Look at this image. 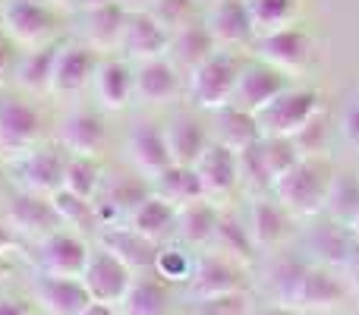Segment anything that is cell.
<instances>
[{"instance_id":"cell-31","label":"cell","mask_w":359,"mask_h":315,"mask_svg":"<svg viewBox=\"0 0 359 315\" xmlns=\"http://www.w3.org/2000/svg\"><path fill=\"white\" fill-rule=\"evenodd\" d=\"M151 183H155V196H161L164 202H170L177 211L205 199L202 183H198V177H196V167L170 164L168 170H164L158 180H151Z\"/></svg>"},{"instance_id":"cell-6","label":"cell","mask_w":359,"mask_h":315,"mask_svg":"<svg viewBox=\"0 0 359 315\" xmlns=\"http://www.w3.org/2000/svg\"><path fill=\"white\" fill-rule=\"evenodd\" d=\"M0 22H4V35L10 41L25 44L32 51L44 48L54 35V13L38 0H6Z\"/></svg>"},{"instance_id":"cell-5","label":"cell","mask_w":359,"mask_h":315,"mask_svg":"<svg viewBox=\"0 0 359 315\" xmlns=\"http://www.w3.org/2000/svg\"><path fill=\"white\" fill-rule=\"evenodd\" d=\"M82 287H86L88 300L92 303H104V306H114L117 309L123 303V297L130 293L133 287V272L123 265L120 259H114L111 253L104 249H92L88 253V262H86V272H82Z\"/></svg>"},{"instance_id":"cell-27","label":"cell","mask_w":359,"mask_h":315,"mask_svg":"<svg viewBox=\"0 0 359 315\" xmlns=\"http://www.w3.org/2000/svg\"><path fill=\"white\" fill-rule=\"evenodd\" d=\"M126 227H133L139 236H145L149 243L161 246L170 234H177V208L170 202H164L161 196L151 192V196L130 215Z\"/></svg>"},{"instance_id":"cell-24","label":"cell","mask_w":359,"mask_h":315,"mask_svg":"<svg viewBox=\"0 0 359 315\" xmlns=\"http://www.w3.org/2000/svg\"><path fill=\"white\" fill-rule=\"evenodd\" d=\"M126 6L120 0H111L104 6H95L86 10V22H82V35H86V48L98 51H111L120 48V38H123V25H126Z\"/></svg>"},{"instance_id":"cell-49","label":"cell","mask_w":359,"mask_h":315,"mask_svg":"<svg viewBox=\"0 0 359 315\" xmlns=\"http://www.w3.org/2000/svg\"><path fill=\"white\" fill-rule=\"evenodd\" d=\"M126 6V13H149L155 6V0H120Z\"/></svg>"},{"instance_id":"cell-45","label":"cell","mask_w":359,"mask_h":315,"mask_svg":"<svg viewBox=\"0 0 359 315\" xmlns=\"http://www.w3.org/2000/svg\"><path fill=\"white\" fill-rule=\"evenodd\" d=\"M189 315H249V300L246 293H227V297L215 300H196Z\"/></svg>"},{"instance_id":"cell-44","label":"cell","mask_w":359,"mask_h":315,"mask_svg":"<svg viewBox=\"0 0 359 315\" xmlns=\"http://www.w3.org/2000/svg\"><path fill=\"white\" fill-rule=\"evenodd\" d=\"M149 13L158 19V25H164L174 35L177 29L192 22V0H155V6Z\"/></svg>"},{"instance_id":"cell-34","label":"cell","mask_w":359,"mask_h":315,"mask_svg":"<svg viewBox=\"0 0 359 315\" xmlns=\"http://www.w3.org/2000/svg\"><path fill=\"white\" fill-rule=\"evenodd\" d=\"M246 10L255 35H271L297 22L299 0H246Z\"/></svg>"},{"instance_id":"cell-28","label":"cell","mask_w":359,"mask_h":315,"mask_svg":"<svg viewBox=\"0 0 359 315\" xmlns=\"http://www.w3.org/2000/svg\"><path fill=\"white\" fill-rule=\"evenodd\" d=\"M217 44H215V38H211V32H208V25L205 22H186L183 29H177L174 35H170V54H174V67L180 69L183 67L186 73L189 69H196L198 63H205L211 54H217Z\"/></svg>"},{"instance_id":"cell-48","label":"cell","mask_w":359,"mask_h":315,"mask_svg":"<svg viewBox=\"0 0 359 315\" xmlns=\"http://www.w3.org/2000/svg\"><path fill=\"white\" fill-rule=\"evenodd\" d=\"M16 243H19V240H16V234L10 230V224L0 221V259H4L10 249H16Z\"/></svg>"},{"instance_id":"cell-12","label":"cell","mask_w":359,"mask_h":315,"mask_svg":"<svg viewBox=\"0 0 359 315\" xmlns=\"http://www.w3.org/2000/svg\"><path fill=\"white\" fill-rule=\"evenodd\" d=\"M6 224L13 234L29 236V240L41 243L48 234L60 230V217H57L50 199L35 196V192H19L10 205H6Z\"/></svg>"},{"instance_id":"cell-30","label":"cell","mask_w":359,"mask_h":315,"mask_svg":"<svg viewBox=\"0 0 359 315\" xmlns=\"http://www.w3.org/2000/svg\"><path fill=\"white\" fill-rule=\"evenodd\" d=\"M259 139H262V130L252 114L240 111V107H233V105L217 111V145L230 149L233 155H243V152L252 149Z\"/></svg>"},{"instance_id":"cell-2","label":"cell","mask_w":359,"mask_h":315,"mask_svg":"<svg viewBox=\"0 0 359 315\" xmlns=\"http://www.w3.org/2000/svg\"><path fill=\"white\" fill-rule=\"evenodd\" d=\"M331 180L334 170L322 158H299L297 167L271 186V192L290 217H316L325 211Z\"/></svg>"},{"instance_id":"cell-18","label":"cell","mask_w":359,"mask_h":315,"mask_svg":"<svg viewBox=\"0 0 359 315\" xmlns=\"http://www.w3.org/2000/svg\"><path fill=\"white\" fill-rule=\"evenodd\" d=\"M126 152H130L133 167H136L145 180H158L170 164H174V161H170V152H168L164 130H158L155 123H139L136 130L130 133Z\"/></svg>"},{"instance_id":"cell-25","label":"cell","mask_w":359,"mask_h":315,"mask_svg":"<svg viewBox=\"0 0 359 315\" xmlns=\"http://www.w3.org/2000/svg\"><path fill=\"white\" fill-rule=\"evenodd\" d=\"M287 211L280 208L278 199H265L255 196L249 202V217H246V230L252 236L255 249H274L280 240L287 236Z\"/></svg>"},{"instance_id":"cell-36","label":"cell","mask_w":359,"mask_h":315,"mask_svg":"<svg viewBox=\"0 0 359 315\" xmlns=\"http://www.w3.org/2000/svg\"><path fill=\"white\" fill-rule=\"evenodd\" d=\"M120 312L123 315H170V297L158 281L142 278L133 281L130 293L120 303Z\"/></svg>"},{"instance_id":"cell-21","label":"cell","mask_w":359,"mask_h":315,"mask_svg":"<svg viewBox=\"0 0 359 315\" xmlns=\"http://www.w3.org/2000/svg\"><path fill=\"white\" fill-rule=\"evenodd\" d=\"M35 300L48 315H79L92 303L79 278H54V274H41L35 281Z\"/></svg>"},{"instance_id":"cell-16","label":"cell","mask_w":359,"mask_h":315,"mask_svg":"<svg viewBox=\"0 0 359 315\" xmlns=\"http://www.w3.org/2000/svg\"><path fill=\"white\" fill-rule=\"evenodd\" d=\"M149 186L136 177H117L104 186L101 199L95 202V221L98 227H117V221H130V215L149 199Z\"/></svg>"},{"instance_id":"cell-11","label":"cell","mask_w":359,"mask_h":315,"mask_svg":"<svg viewBox=\"0 0 359 315\" xmlns=\"http://www.w3.org/2000/svg\"><path fill=\"white\" fill-rule=\"evenodd\" d=\"M92 249L86 240L67 230H54L38 243V262H41V274H54V278H82L86 262Z\"/></svg>"},{"instance_id":"cell-37","label":"cell","mask_w":359,"mask_h":315,"mask_svg":"<svg viewBox=\"0 0 359 315\" xmlns=\"http://www.w3.org/2000/svg\"><path fill=\"white\" fill-rule=\"evenodd\" d=\"M350 243H353L350 230L344 227V224H337V221H328L325 227H316L309 234V253H316L325 265H337V268H341L344 259H347Z\"/></svg>"},{"instance_id":"cell-56","label":"cell","mask_w":359,"mask_h":315,"mask_svg":"<svg viewBox=\"0 0 359 315\" xmlns=\"http://www.w3.org/2000/svg\"><path fill=\"white\" fill-rule=\"evenodd\" d=\"M249 315H284V312H271V309H249Z\"/></svg>"},{"instance_id":"cell-53","label":"cell","mask_w":359,"mask_h":315,"mask_svg":"<svg viewBox=\"0 0 359 315\" xmlns=\"http://www.w3.org/2000/svg\"><path fill=\"white\" fill-rule=\"evenodd\" d=\"M73 4L79 6L82 13H86V10H95V6H104V4H111V0H73Z\"/></svg>"},{"instance_id":"cell-55","label":"cell","mask_w":359,"mask_h":315,"mask_svg":"<svg viewBox=\"0 0 359 315\" xmlns=\"http://www.w3.org/2000/svg\"><path fill=\"white\" fill-rule=\"evenodd\" d=\"M6 274H10V265H6V262L0 259V284H4V278H6Z\"/></svg>"},{"instance_id":"cell-14","label":"cell","mask_w":359,"mask_h":315,"mask_svg":"<svg viewBox=\"0 0 359 315\" xmlns=\"http://www.w3.org/2000/svg\"><path fill=\"white\" fill-rule=\"evenodd\" d=\"M67 161L69 158L60 149H32L25 158H19V186H22V192L50 199L57 189H63Z\"/></svg>"},{"instance_id":"cell-9","label":"cell","mask_w":359,"mask_h":315,"mask_svg":"<svg viewBox=\"0 0 359 315\" xmlns=\"http://www.w3.org/2000/svg\"><path fill=\"white\" fill-rule=\"evenodd\" d=\"M41 136V117L32 105L0 101V152L10 158H25Z\"/></svg>"},{"instance_id":"cell-41","label":"cell","mask_w":359,"mask_h":315,"mask_svg":"<svg viewBox=\"0 0 359 315\" xmlns=\"http://www.w3.org/2000/svg\"><path fill=\"white\" fill-rule=\"evenodd\" d=\"M50 205H54L57 217H60L63 227H86V224H98L95 221V202H86V199L73 196L67 189H57L50 196Z\"/></svg>"},{"instance_id":"cell-52","label":"cell","mask_w":359,"mask_h":315,"mask_svg":"<svg viewBox=\"0 0 359 315\" xmlns=\"http://www.w3.org/2000/svg\"><path fill=\"white\" fill-rule=\"evenodd\" d=\"M0 315H29L19 303H13V300H0Z\"/></svg>"},{"instance_id":"cell-1","label":"cell","mask_w":359,"mask_h":315,"mask_svg":"<svg viewBox=\"0 0 359 315\" xmlns=\"http://www.w3.org/2000/svg\"><path fill=\"white\" fill-rule=\"evenodd\" d=\"M274 297L293 312H328L347 297V284L331 268L280 262L274 268Z\"/></svg>"},{"instance_id":"cell-58","label":"cell","mask_w":359,"mask_h":315,"mask_svg":"<svg viewBox=\"0 0 359 315\" xmlns=\"http://www.w3.org/2000/svg\"><path fill=\"white\" fill-rule=\"evenodd\" d=\"M0 199H4V180H0Z\"/></svg>"},{"instance_id":"cell-23","label":"cell","mask_w":359,"mask_h":315,"mask_svg":"<svg viewBox=\"0 0 359 315\" xmlns=\"http://www.w3.org/2000/svg\"><path fill=\"white\" fill-rule=\"evenodd\" d=\"M60 142L69 155H79V158H98L107 145V126L98 114H88V111H76L63 120V130H60Z\"/></svg>"},{"instance_id":"cell-35","label":"cell","mask_w":359,"mask_h":315,"mask_svg":"<svg viewBox=\"0 0 359 315\" xmlns=\"http://www.w3.org/2000/svg\"><path fill=\"white\" fill-rule=\"evenodd\" d=\"M57 51L54 44L35 48L22 57V63L16 67V82L25 92H50V79H54V63H57Z\"/></svg>"},{"instance_id":"cell-51","label":"cell","mask_w":359,"mask_h":315,"mask_svg":"<svg viewBox=\"0 0 359 315\" xmlns=\"http://www.w3.org/2000/svg\"><path fill=\"white\" fill-rule=\"evenodd\" d=\"M79 315H117V312H114V306H104V303H88Z\"/></svg>"},{"instance_id":"cell-4","label":"cell","mask_w":359,"mask_h":315,"mask_svg":"<svg viewBox=\"0 0 359 315\" xmlns=\"http://www.w3.org/2000/svg\"><path fill=\"white\" fill-rule=\"evenodd\" d=\"M240 67L230 54H211L205 63L189 69V95L205 111H224L233 105Z\"/></svg>"},{"instance_id":"cell-32","label":"cell","mask_w":359,"mask_h":315,"mask_svg":"<svg viewBox=\"0 0 359 315\" xmlns=\"http://www.w3.org/2000/svg\"><path fill=\"white\" fill-rule=\"evenodd\" d=\"M208 246H215L217 255L236 262V265H249V262L255 259V243H252V236H249L246 224H240L236 217H227V215L217 217L215 236H211Z\"/></svg>"},{"instance_id":"cell-39","label":"cell","mask_w":359,"mask_h":315,"mask_svg":"<svg viewBox=\"0 0 359 315\" xmlns=\"http://www.w3.org/2000/svg\"><path fill=\"white\" fill-rule=\"evenodd\" d=\"M259 158H262V167H265V177L268 183H278L287 170H293L299 161V152L293 145V139H259Z\"/></svg>"},{"instance_id":"cell-42","label":"cell","mask_w":359,"mask_h":315,"mask_svg":"<svg viewBox=\"0 0 359 315\" xmlns=\"http://www.w3.org/2000/svg\"><path fill=\"white\" fill-rule=\"evenodd\" d=\"M293 145H297L299 158H322L325 145H328V126H325L322 114H316V117L293 136Z\"/></svg>"},{"instance_id":"cell-7","label":"cell","mask_w":359,"mask_h":315,"mask_svg":"<svg viewBox=\"0 0 359 315\" xmlns=\"http://www.w3.org/2000/svg\"><path fill=\"white\" fill-rule=\"evenodd\" d=\"M290 82H287L284 73H278L274 67L255 60L240 67V76H236V92H233V107L246 114H262L280 92H287Z\"/></svg>"},{"instance_id":"cell-10","label":"cell","mask_w":359,"mask_h":315,"mask_svg":"<svg viewBox=\"0 0 359 315\" xmlns=\"http://www.w3.org/2000/svg\"><path fill=\"white\" fill-rule=\"evenodd\" d=\"M189 297L192 300H215V297H227V293H240L243 290V268L236 262L224 259V255L211 253L192 265L189 274Z\"/></svg>"},{"instance_id":"cell-20","label":"cell","mask_w":359,"mask_h":315,"mask_svg":"<svg viewBox=\"0 0 359 315\" xmlns=\"http://www.w3.org/2000/svg\"><path fill=\"white\" fill-rule=\"evenodd\" d=\"M205 25H208L217 48H240L255 35L246 0H217L211 6L208 19H205Z\"/></svg>"},{"instance_id":"cell-29","label":"cell","mask_w":359,"mask_h":315,"mask_svg":"<svg viewBox=\"0 0 359 315\" xmlns=\"http://www.w3.org/2000/svg\"><path fill=\"white\" fill-rule=\"evenodd\" d=\"M95 92H98V101L107 107V111H123L133 101V86H136V76L126 67L123 60H104L95 69Z\"/></svg>"},{"instance_id":"cell-26","label":"cell","mask_w":359,"mask_h":315,"mask_svg":"<svg viewBox=\"0 0 359 315\" xmlns=\"http://www.w3.org/2000/svg\"><path fill=\"white\" fill-rule=\"evenodd\" d=\"M164 139H168V152L170 161L180 167H196V161L205 155V149L211 145L208 130L198 123L196 117H177L170 120V126L164 130Z\"/></svg>"},{"instance_id":"cell-13","label":"cell","mask_w":359,"mask_h":315,"mask_svg":"<svg viewBox=\"0 0 359 315\" xmlns=\"http://www.w3.org/2000/svg\"><path fill=\"white\" fill-rule=\"evenodd\" d=\"M120 48L136 63L161 60L164 54H170V32L164 25H158V19L151 13H130L123 25Z\"/></svg>"},{"instance_id":"cell-50","label":"cell","mask_w":359,"mask_h":315,"mask_svg":"<svg viewBox=\"0 0 359 315\" xmlns=\"http://www.w3.org/2000/svg\"><path fill=\"white\" fill-rule=\"evenodd\" d=\"M6 67H10V44L0 35V82H4V76H6Z\"/></svg>"},{"instance_id":"cell-47","label":"cell","mask_w":359,"mask_h":315,"mask_svg":"<svg viewBox=\"0 0 359 315\" xmlns=\"http://www.w3.org/2000/svg\"><path fill=\"white\" fill-rule=\"evenodd\" d=\"M341 130H344V139H347L353 149H359V98L353 101V105L344 111V123H341Z\"/></svg>"},{"instance_id":"cell-19","label":"cell","mask_w":359,"mask_h":315,"mask_svg":"<svg viewBox=\"0 0 359 315\" xmlns=\"http://www.w3.org/2000/svg\"><path fill=\"white\" fill-rule=\"evenodd\" d=\"M101 249L111 253L114 259H120L133 274L136 272H151L155 268V259H158V249L155 243H149L145 236H139L133 227H104L101 230Z\"/></svg>"},{"instance_id":"cell-33","label":"cell","mask_w":359,"mask_h":315,"mask_svg":"<svg viewBox=\"0 0 359 315\" xmlns=\"http://www.w3.org/2000/svg\"><path fill=\"white\" fill-rule=\"evenodd\" d=\"M217 208L202 199V202H192L186 208L177 211V234L183 236L189 246H208L211 236H215V227H217Z\"/></svg>"},{"instance_id":"cell-59","label":"cell","mask_w":359,"mask_h":315,"mask_svg":"<svg viewBox=\"0 0 359 315\" xmlns=\"http://www.w3.org/2000/svg\"><path fill=\"white\" fill-rule=\"evenodd\" d=\"M4 4H6V0H0V13H4Z\"/></svg>"},{"instance_id":"cell-54","label":"cell","mask_w":359,"mask_h":315,"mask_svg":"<svg viewBox=\"0 0 359 315\" xmlns=\"http://www.w3.org/2000/svg\"><path fill=\"white\" fill-rule=\"evenodd\" d=\"M347 230H350V236H353V240H359V211L353 215V221L347 224Z\"/></svg>"},{"instance_id":"cell-43","label":"cell","mask_w":359,"mask_h":315,"mask_svg":"<svg viewBox=\"0 0 359 315\" xmlns=\"http://www.w3.org/2000/svg\"><path fill=\"white\" fill-rule=\"evenodd\" d=\"M192 265H196V262H189V255L180 253V249H158V259H155L151 272H155L158 278L180 284V281H189Z\"/></svg>"},{"instance_id":"cell-40","label":"cell","mask_w":359,"mask_h":315,"mask_svg":"<svg viewBox=\"0 0 359 315\" xmlns=\"http://www.w3.org/2000/svg\"><path fill=\"white\" fill-rule=\"evenodd\" d=\"M325 211L331 215V221L347 227V224L353 221V215L359 211V180L356 177H334L331 180Z\"/></svg>"},{"instance_id":"cell-57","label":"cell","mask_w":359,"mask_h":315,"mask_svg":"<svg viewBox=\"0 0 359 315\" xmlns=\"http://www.w3.org/2000/svg\"><path fill=\"white\" fill-rule=\"evenodd\" d=\"M50 4H69V0H50Z\"/></svg>"},{"instance_id":"cell-22","label":"cell","mask_w":359,"mask_h":315,"mask_svg":"<svg viewBox=\"0 0 359 315\" xmlns=\"http://www.w3.org/2000/svg\"><path fill=\"white\" fill-rule=\"evenodd\" d=\"M136 86H133V98L145 101V105H170L180 95V69L170 60H149L139 63Z\"/></svg>"},{"instance_id":"cell-8","label":"cell","mask_w":359,"mask_h":315,"mask_svg":"<svg viewBox=\"0 0 359 315\" xmlns=\"http://www.w3.org/2000/svg\"><path fill=\"white\" fill-rule=\"evenodd\" d=\"M309 54L312 44L306 38V32L293 29V25L271 32V35H259V41H255V60L268 63V67H274L284 76L303 73L306 63H309Z\"/></svg>"},{"instance_id":"cell-46","label":"cell","mask_w":359,"mask_h":315,"mask_svg":"<svg viewBox=\"0 0 359 315\" xmlns=\"http://www.w3.org/2000/svg\"><path fill=\"white\" fill-rule=\"evenodd\" d=\"M341 272H344V284H347V290L359 293V240L350 243L347 259H344Z\"/></svg>"},{"instance_id":"cell-15","label":"cell","mask_w":359,"mask_h":315,"mask_svg":"<svg viewBox=\"0 0 359 315\" xmlns=\"http://www.w3.org/2000/svg\"><path fill=\"white\" fill-rule=\"evenodd\" d=\"M196 177L202 183V192L208 202L227 199L240 186V161H236V155L230 149L211 142L205 149V155L196 161Z\"/></svg>"},{"instance_id":"cell-38","label":"cell","mask_w":359,"mask_h":315,"mask_svg":"<svg viewBox=\"0 0 359 315\" xmlns=\"http://www.w3.org/2000/svg\"><path fill=\"white\" fill-rule=\"evenodd\" d=\"M63 189L86 199V202H95L101 192V170L95 164V158H79V155L69 158L67 173H63Z\"/></svg>"},{"instance_id":"cell-3","label":"cell","mask_w":359,"mask_h":315,"mask_svg":"<svg viewBox=\"0 0 359 315\" xmlns=\"http://www.w3.org/2000/svg\"><path fill=\"white\" fill-rule=\"evenodd\" d=\"M316 114H322V98L312 88H287L280 92L271 105L262 114H255L259 120L262 139H293Z\"/></svg>"},{"instance_id":"cell-17","label":"cell","mask_w":359,"mask_h":315,"mask_svg":"<svg viewBox=\"0 0 359 315\" xmlns=\"http://www.w3.org/2000/svg\"><path fill=\"white\" fill-rule=\"evenodd\" d=\"M98 69V57L86 44H69V48L57 51L54 63V79H50V92L57 95H79L88 82L95 79Z\"/></svg>"}]
</instances>
